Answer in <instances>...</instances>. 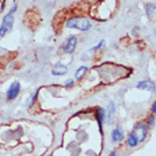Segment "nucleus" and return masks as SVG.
I'll list each match as a JSON object with an SVG mask.
<instances>
[{
	"instance_id": "obj_12",
	"label": "nucleus",
	"mask_w": 156,
	"mask_h": 156,
	"mask_svg": "<svg viewBox=\"0 0 156 156\" xmlns=\"http://www.w3.org/2000/svg\"><path fill=\"white\" fill-rule=\"evenodd\" d=\"M156 12V5L154 4H147L146 5V14L148 17H152L153 14Z\"/></svg>"
},
{
	"instance_id": "obj_1",
	"label": "nucleus",
	"mask_w": 156,
	"mask_h": 156,
	"mask_svg": "<svg viewBox=\"0 0 156 156\" xmlns=\"http://www.w3.org/2000/svg\"><path fill=\"white\" fill-rule=\"evenodd\" d=\"M69 29H78L80 31H89L91 29V22L84 17H72L65 23Z\"/></svg>"
},
{
	"instance_id": "obj_20",
	"label": "nucleus",
	"mask_w": 156,
	"mask_h": 156,
	"mask_svg": "<svg viewBox=\"0 0 156 156\" xmlns=\"http://www.w3.org/2000/svg\"><path fill=\"white\" fill-rule=\"evenodd\" d=\"M109 156H116V153H115V152H112L111 154H109Z\"/></svg>"
},
{
	"instance_id": "obj_6",
	"label": "nucleus",
	"mask_w": 156,
	"mask_h": 156,
	"mask_svg": "<svg viewBox=\"0 0 156 156\" xmlns=\"http://www.w3.org/2000/svg\"><path fill=\"white\" fill-rule=\"evenodd\" d=\"M137 89H140V90H147L151 91V92H154L156 90V84L153 81H149V80H144V81H140L138 82V84L136 86Z\"/></svg>"
},
{
	"instance_id": "obj_7",
	"label": "nucleus",
	"mask_w": 156,
	"mask_h": 156,
	"mask_svg": "<svg viewBox=\"0 0 156 156\" xmlns=\"http://www.w3.org/2000/svg\"><path fill=\"white\" fill-rule=\"evenodd\" d=\"M96 119H97V122H98L100 133H103V124H104V121L105 119H106V111H105V108L97 109V112H96Z\"/></svg>"
},
{
	"instance_id": "obj_8",
	"label": "nucleus",
	"mask_w": 156,
	"mask_h": 156,
	"mask_svg": "<svg viewBox=\"0 0 156 156\" xmlns=\"http://www.w3.org/2000/svg\"><path fill=\"white\" fill-rule=\"evenodd\" d=\"M112 141L113 143H119V141H122L124 139V132L122 130L121 126H117L114 130L112 131Z\"/></svg>"
},
{
	"instance_id": "obj_2",
	"label": "nucleus",
	"mask_w": 156,
	"mask_h": 156,
	"mask_svg": "<svg viewBox=\"0 0 156 156\" xmlns=\"http://www.w3.org/2000/svg\"><path fill=\"white\" fill-rule=\"evenodd\" d=\"M14 24V16L13 14H6L5 15L4 20H2V23H1V26H0V38H2L8 31L12 30Z\"/></svg>"
},
{
	"instance_id": "obj_9",
	"label": "nucleus",
	"mask_w": 156,
	"mask_h": 156,
	"mask_svg": "<svg viewBox=\"0 0 156 156\" xmlns=\"http://www.w3.org/2000/svg\"><path fill=\"white\" fill-rule=\"evenodd\" d=\"M66 73H67V67L61 63H57L51 69V74L56 75V76H62V75H65Z\"/></svg>"
},
{
	"instance_id": "obj_19",
	"label": "nucleus",
	"mask_w": 156,
	"mask_h": 156,
	"mask_svg": "<svg viewBox=\"0 0 156 156\" xmlns=\"http://www.w3.org/2000/svg\"><path fill=\"white\" fill-rule=\"evenodd\" d=\"M152 112L154 113V114L156 113V101L154 103V104H153V106H152Z\"/></svg>"
},
{
	"instance_id": "obj_10",
	"label": "nucleus",
	"mask_w": 156,
	"mask_h": 156,
	"mask_svg": "<svg viewBox=\"0 0 156 156\" xmlns=\"http://www.w3.org/2000/svg\"><path fill=\"white\" fill-rule=\"evenodd\" d=\"M126 143H128V145H129L130 147H137V146H138V144H139V140H138V138H137V137L131 132V133L128 136Z\"/></svg>"
},
{
	"instance_id": "obj_13",
	"label": "nucleus",
	"mask_w": 156,
	"mask_h": 156,
	"mask_svg": "<svg viewBox=\"0 0 156 156\" xmlns=\"http://www.w3.org/2000/svg\"><path fill=\"white\" fill-rule=\"evenodd\" d=\"M38 91H39V90H37L34 94H32V95H31L30 97L27 98V103H26V106H27L29 108H30L32 105L34 104L35 99H37V97H38Z\"/></svg>"
},
{
	"instance_id": "obj_21",
	"label": "nucleus",
	"mask_w": 156,
	"mask_h": 156,
	"mask_svg": "<svg viewBox=\"0 0 156 156\" xmlns=\"http://www.w3.org/2000/svg\"><path fill=\"white\" fill-rule=\"evenodd\" d=\"M155 37H156V29H155Z\"/></svg>"
},
{
	"instance_id": "obj_18",
	"label": "nucleus",
	"mask_w": 156,
	"mask_h": 156,
	"mask_svg": "<svg viewBox=\"0 0 156 156\" xmlns=\"http://www.w3.org/2000/svg\"><path fill=\"white\" fill-rule=\"evenodd\" d=\"M16 8H17V5L14 4L13 7H12V9H10V12H9V13H10V14H14L15 12H16Z\"/></svg>"
},
{
	"instance_id": "obj_4",
	"label": "nucleus",
	"mask_w": 156,
	"mask_h": 156,
	"mask_svg": "<svg viewBox=\"0 0 156 156\" xmlns=\"http://www.w3.org/2000/svg\"><path fill=\"white\" fill-rule=\"evenodd\" d=\"M20 90H21V83L18 81H15L13 82L10 86H9L8 90H7V99L10 101V100H14L20 94Z\"/></svg>"
},
{
	"instance_id": "obj_11",
	"label": "nucleus",
	"mask_w": 156,
	"mask_h": 156,
	"mask_svg": "<svg viewBox=\"0 0 156 156\" xmlns=\"http://www.w3.org/2000/svg\"><path fill=\"white\" fill-rule=\"evenodd\" d=\"M88 72V67L87 66H80L76 72H75V79L76 80H81V79L86 75V73Z\"/></svg>"
},
{
	"instance_id": "obj_14",
	"label": "nucleus",
	"mask_w": 156,
	"mask_h": 156,
	"mask_svg": "<svg viewBox=\"0 0 156 156\" xmlns=\"http://www.w3.org/2000/svg\"><path fill=\"white\" fill-rule=\"evenodd\" d=\"M115 111H116V108H115V104H114V101H111L108 105V119H111V117L115 114Z\"/></svg>"
},
{
	"instance_id": "obj_5",
	"label": "nucleus",
	"mask_w": 156,
	"mask_h": 156,
	"mask_svg": "<svg viewBox=\"0 0 156 156\" xmlns=\"http://www.w3.org/2000/svg\"><path fill=\"white\" fill-rule=\"evenodd\" d=\"M76 44H78V39H76L75 35L69 37L66 44L63 47V51L65 52V54H73L74 50H75V47H76Z\"/></svg>"
},
{
	"instance_id": "obj_17",
	"label": "nucleus",
	"mask_w": 156,
	"mask_h": 156,
	"mask_svg": "<svg viewBox=\"0 0 156 156\" xmlns=\"http://www.w3.org/2000/svg\"><path fill=\"white\" fill-rule=\"evenodd\" d=\"M74 86V80L73 79H69V80H67L65 83V88H72Z\"/></svg>"
},
{
	"instance_id": "obj_3",
	"label": "nucleus",
	"mask_w": 156,
	"mask_h": 156,
	"mask_svg": "<svg viewBox=\"0 0 156 156\" xmlns=\"http://www.w3.org/2000/svg\"><path fill=\"white\" fill-rule=\"evenodd\" d=\"M132 133L138 138L139 143H144L146 140V138H147V134H148L147 126L145 123H138L137 126H134Z\"/></svg>"
},
{
	"instance_id": "obj_16",
	"label": "nucleus",
	"mask_w": 156,
	"mask_h": 156,
	"mask_svg": "<svg viewBox=\"0 0 156 156\" xmlns=\"http://www.w3.org/2000/svg\"><path fill=\"white\" fill-rule=\"evenodd\" d=\"M105 46V40H101L99 44H97L96 47H94V48H91L90 50H92V51H95V50H98V49H100V48H103Z\"/></svg>"
},
{
	"instance_id": "obj_15",
	"label": "nucleus",
	"mask_w": 156,
	"mask_h": 156,
	"mask_svg": "<svg viewBox=\"0 0 156 156\" xmlns=\"http://www.w3.org/2000/svg\"><path fill=\"white\" fill-rule=\"evenodd\" d=\"M154 124H155V116L154 115H151V116L148 117L147 120V128H149V129H152L153 126H154Z\"/></svg>"
}]
</instances>
